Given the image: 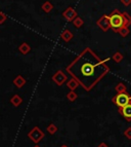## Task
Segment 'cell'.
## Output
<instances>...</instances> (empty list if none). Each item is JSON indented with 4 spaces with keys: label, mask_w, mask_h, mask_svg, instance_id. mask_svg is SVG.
I'll list each match as a JSON object with an SVG mask.
<instances>
[{
    "label": "cell",
    "mask_w": 131,
    "mask_h": 147,
    "mask_svg": "<svg viewBox=\"0 0 131 147\" xmlns=\"http://www.w3.org/2000/svg\"><path fill=\"white\" fill-rule=\"evenodd\" d=\"M109 71L110 68L106 61H102L89 47L84 49L67 67V72L77 79L80 86L87 92L91 91Z\"/></svg>",
    "instance_id": "6da1fadb"
},
{
    "label": "cell",
    "mask_w": 131,
    "mask_h": 147,
    "mask_svg": "<svg viewBox=\"0 0 131 147\" xmlns=\"http://www.w3.org/2000/svg\"><path fill=\"white\" fill-rule=\"evenodd\" d=\"M109 18H110V25H111V28H112L115 32H118V30L124 26L123 13L120 12L118 9L113 10V12L109 16Z\"/></svg>",
    "instance_id": "7a4b0ae2"
},
{
    "label": "cell",
    "mask_w": 131,
    "mask_h": 147,
    "mask_svg": "<svg viewBox=\"0 0 131 147\" xmlns=\"http://www.w3.org/2000/svg\"><path fill=\"white\" fill-rule=\"evenodd\" d=\"M112 101L118 107H123V106L131 103V96L127 93H120L117 94Z\"/></svg>",
    "instance_id": "3957f363"
},
{
    "label": "cell",
    "mask_w": 131,
    "mask_h": 147,
    "mask_svg": "<svg viewBox=\"0 0 131 147\" xmlns=\"http://www.w3.org/2000/svg\"><path fill=\"white\" fill-rule=\"evenodd\" d=\"M28 137H29L33 142L37 144V143H39L44 138V133L42 132L38 127H35L32 129L31 132H29Z\"/></svg>",
    "instance_id": "277c9868"
},
{
    "label": "cell",
    "mask_w": 131,
    "mask_h": 147,
    "mask_svg": "<svg viewBox=\"0 0 131 147\" xmlns=\"http://www.w3.org/2000/svg\"><path fill=\"white\" fill-rule=\"evenodd\" d=\"M97 26L100 27V29H102V31H108V30L111 28V25H110V18L109 16L104 15L102 17H100L96 22Z\"/></svg>",
    "instance_id": "5b68a950"
},
{
    "label": "cell",
    "mask_w": 131,
    "mask_h": 147,
    "mask_svg": "<svg viewBox=\"0 0 131 147\" xmlns=\"http://www.w3.org/2000/svg\"><path fill=\"white\" fill-rule=\"evenodd\" d=\"M67 79H68V77H67V75H66L61 70L56 71L55 74L52 76V80H53L57 86H63L66 81H67Z\"/></svg>",
    "instance_id": "8992f818"
},
{
    "label": "cell",
    "mask_w": 131,
    "mask_h": 147,
    "mask_svg": "<svg viewBox=\"0 0 131 147\" xmlns=\"http://www.w3.org/2000/svg\"><path fill=\"white\" fill-rule=\"evenodd\" d=\"M63 17L65 18L68 22H73L74 19L78 17V15H77V12H76V10L74 9L73 7H68L65 11L63 12Z\"/></svg>",
    "instance_id": "52a82bcc"
},
{
    "label": "cell",
    "mask_w": 131,
    "mask_h": 147,
    "mask_svg": "<svg viewBox=\"0 0 131 147\" xmlns=\"http://www.w3.org/2000/svg\"><path fill=\"white\" fill-rule=\"evenodd\" d=\"M119 112L121 113V115L123 116L125 119L130 121L131 120V103L127 104V105L123 106V107H119Z\"/></svg>",
    "instance_id": "ba28073f"
},
{
    "label": "cell",
    "mask_w": 131,
    "mask_h": 147,
    "mask_svg": "<svg viewBox=\"0 0 131 147\" xmlns=\"http://www.w3.org/2000/svg\"><path fill=\"white\" fill-rule=\"evenodd\" d=\"M73 33L70 31V30H63V33L61 34V38L65 42H70L71 40L73 39Z\"/></svg>",
    "instance_id": "9c48e42d"
},
{
    "label": "cell",
    "mask_w": 131,
    "mask_h": 147,
    "mask_svg": "<svg viewBox=\"0 0 131 147\" xmlns=\"http://www.w3.org/2000/svg\"><path fill=\"white\" fill-rule=\"evenodd\" d=\"M13 84H15L17 88H21L26 84V79H25L22 75H17V77L13 79Z\"/></svg>",
    "instance_id": "30bf717a"
},
{
    "label": "cell",
    "mask_w": 131,
    "mask_h": 147,
    "mask_svg": "<svg viewBox=\"0 0 131 147\" xmlns=\"http://www.w3.org/2000/svg\"><path fill=\"white\" fill-rule=\"evenodd\" d=\"M19 51L21 54L27 55V54H29L30 51H31V47H30L27 42H23V43L19 47Z\"/></svg>",
    "instance_id": "8fae6325"
},
{
    "label": "cell",
    "mask_w": 131,
    "mask_h": 147,
    "mask_svg": "<svg viewBox=\"0 0 131 147\" xmlns=\"http://www.w3.org/2000/svg\"><path fill=\"white\" fill-rule=\"evenodd\" d=\"M10 103H11L12 105L15 106V107H19V106L23 103V99H22V97H19V95L12 96V98L10 99Z\"/></svg>",
    "instance_id": "7c38bea8"
},
{
    "label": "cell",
    "mask_w": 131,
    "mask_h": 147,
    "mask_svg": "<svg viewBox=\"0 0 131 147\" xmlns=\"http://www.w3.org/2000/svg\"><path fill=\"white\" fill-rule=\"evenodd\" d=\"M79 84H79L77 79H75V78L70 79V80L67 82V86L70 88L71 91H75L76 88H78V86H79Z\"/></svg>",
    "instance_id": "4fadbf2b"
},
{
    "label": "cell",
    "mask_w": 131,
    "mask_h": 147,
    "mask_svg": "<svg viewBox=\"0 0 131 147\" xmlns=\"http://www.w3.org/2000/svg\"><path fill=\"white\" fill-rule=\"evenodd\" d=\"M117 33H119L122 37H126V36H128L129 33H130V30H129V28L126 27V26H123V27H121L118 30Z\"/></svg>",
    "instance_id": "5bb4252c"
},
{
    "label": "cell",
    "mask_w": 131,
    "mask_h": 147,
    "mask_svg": "<svg viewBox=\"0 0 131 147\" xmlns=\"http://www.w3.org/2000/svg\"><path fill=\"white\" fill-rule=\"evenodd\" d=\"M115 91H116L118 94H120V93H126L127 88H126V86H125L124 84H122V82H119V84L115 86Z\"/></svg>",
    "instance_id": "9a60e30c"
},
{
    "label": "cell",
    "mask_w": 131,
    "mask_h": 147,
    "mask_svg": "<svg viewBox=\"0 0 131 147\" xmlns=\"http://www.w3.org/2000/svg\"><path fill=\"white\" fill-rule=\"evenodd\" d=\"M83 24H84V21H83L82 18H80L79 16L73 20V25L76 28H81L83 26Z\"/></svg>",
    "instance_id": "2e32d148"
},
{
    "label": "cell",
    "mask_w": 131,
    "mask_h": 147,
    "mask_svg": "<svg viewBox=\"0 0 131 147\" xmlns=\"http://www.w3.org/2000/svg\"><path fill=\"white\" fill-rule=\"evenodd\" d=\"M123 13V19H124V26L129 27L131 25V16L127 12H122Z\"/></svg>",
    "instance_id": "e0dca14e"
},
{
    "label": "cell",
    "mask_w": 131,
    "mask_h": 147,
    "mask_svg": "<svg viewBox=\"0 0 131 147\" xmlns=\"http://www.w3.org/2000/svg\"><path fill=\"white\" fill-rule=\"evenodd\" d=\"M42 9L45 12H50L51 10L53 9V5L51 4L49 1H46V2H44L43 4H42Z\"/></svg>",
    "instance_id": "ac0fdd59"
},
{
    "label": "cell",
    "mask_w": 131,
    "mask_h": 147,
    "mask_svg": "<svg viewBox=\"0 0 131 147\" xmlns=\"http://www.w3.org/2000/svg\"><path fill=\"white\" fill-rule=\"evenodd\" d=\"M112 59H113V61L116 62V63H120V62H122V60H123V55L119 52H116L112 56Z\"/></svg>",
    "instance_id": "d6986e66"
},
{
    "label": "cell",
    "mask_w": 131,
    "mask_h": 147,
    "mask_svg": "<svg viewBox=\"0 0 131 147\" xmlns=\"http://www.w3.org/2000/svg\"><path fill=\"white\" fill-rule=\"evenodd\" d=\"M46 130L50 135H53V134H55V133L57 132V127H56L54 123H50V125L47 127Z\"/></svg>",
    "instance_id": "ffe728a7"
},
{
    "label": "cell",
    "mask_w": 131,
    "mask_h": 147,
    "mask_svg": "<svg viewBox=\"0 0 131 147\" xmlns=\"http://www.w3.org/2000/svg\"><path fill=\"white\" fill-rule=\"evenodd\" d=\"M77 94L75 93V91H70V93L67 95V98H68V100L70 101V102H74V101L77 99Z\"/></svg>",
    "instance_id": "44dd1931"
},
{
    "label": "cell",
    "mask_w": 131,
    "mask_h": 147,
    "mask_svg": "<svg viewBox=\"0 0 131 147\" xmlns=\"http://www.w3.org/2000/svg\"><path fill=\"white\" fill-rule=\"evenodd\" d=\"M6 19H7V17H6L2 11H0V25H2L3 23L6 21Z\"/></svg>",
    "instance_id": "7402d4cb"
},
{
    "label": "cell",
    "mask_w": 131,
    "mask_h": 147,
    "mask_svg": "<svg viewBox=\"0 0 131 147\" xmlns=\"http://www.w3.org/2000/svg\"><path fill=\"white\" fill-rule=\"evenodd\" d=\"M124 136L127 138V139H130L131 140V127H128L125 132H124Z\"/></svg>",
    "instance_id": "603a6c76"
},
{
    "label": "cell",
    "mask_w": 131,
    "mask_h": 147,
    "mask_svg": "<svg viewBox=\"0 0 131 147\" xmlns=\"http://www.w3.org/2000/svg\"><path fill=\"white\" fill-rule=\"evenodd\" d=\"M121 3L125 6H129L131 5V0H121Z\"/></svg>",
    "instance_id": "cb8c5ba5"
},
{
    "label": "cell",
    "mask_w": 131,
    "mask_h": 147,
    "mask_svg": "<svg viewBox=\"0 0 131 147\" xmlns=\"http://www.w3.org/2000/svg\"><path fill=\"white\" fill-rule=\"evenodd\" d=\"M98 147H109V146H108V144H106V143L102 142V143H100V144L98 145Z\"/></svg>",
    "instance_id": "d4e9b609"
},
{
    "label": "cell",
    "mask_w": 131,
    "mask_h": 147,
    "mask_svg": "<svg viewBox=\"0 0 131 147\" xmlns=\"http://www.w3.org/2000/svg\"><path fill=\"white\" fill-rule=\"evenodd\" d=\"M61 147H68V146H67V145H61Z\"/></svg>",
    "instance_id": "484cf974"
},
{
    "label": "cell",
    "mask_w": 131,
    "mask_h": 147,
    "mask_svg": "<svg viewBox=\"0 0 131 147\" xmlns=\"http://www.w3.org/2000/svg\"><path fill=\"white\" fill-rule=\"evenodd\" d=\"M34 147H40V146H38V145H36V146H34Z\"/></svg>",
    "instance_id": "4316f807"
}]
</instances>
